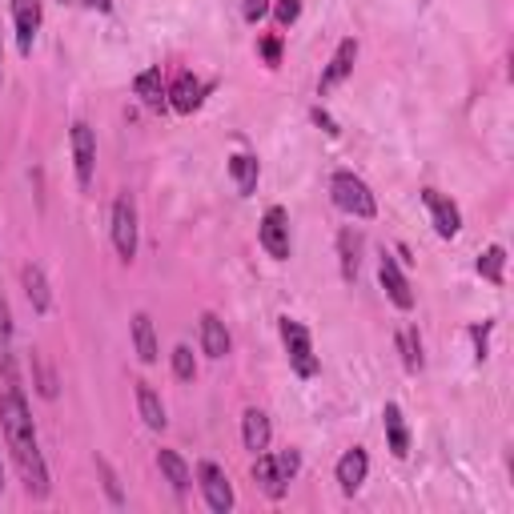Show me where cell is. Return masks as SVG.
<instances>
[{"mask_svg":"<svg viewBox=\"0 0 514 514\" xmlns=\"http://www.w3.org/2000/svg\"><path fill=\"white\" fill-rule=\"evenodd\" d=\"M33 370H37V394L53 402V398H57V374H53V366L45 362L41 350H33Z\"/></svg>","mask_w":514,"mask_h":514,"instance_id":"28","label":"cell"},{"mask_svg":"<svg viewBox=\"0 0 514 514\" xmlns=\"http://www.w3.org/2000/svg\"><path fill=\"white\" fill-rule=\"evenodd\" d=\"M133 93H137L149 109L169 105V101H165V93H169V89H165V81H161V69H145V73H137V77H133Z\"/></svg>","mask_w":514,"mask_h":514,"instance_id":"23","label":"cell"},{"mask_svg":"<svg viewBox=\"0 0 514 514\" xmlns=\"http://www.w3.org/2000/svg\"><path fill=\"white\" fill-rule=\"evenodd\" d=\"M157 466H161L165 482H169L177 494H185V490H189L193 474H189V466H185V458H181L177 450H157Z\"/></svg>","mask_w":514,"mask_h":514,"instance_id":"24","label":"cell"},{"mask_svg":"<svg viewBox=\"0 0 514 514\" xmlns=\"http://www.w3.org/2000/svg\"><path fill=\"white\" fill-rule=\"evenodd\" d=\"M382 422H386V442H390V454H394V458H406V454H410V430H406V418H402L398 402H386Z\"/></svg>","mask_w":514,"mask_h":514,"instance_id":"18","label":"cell"},{"mask_svg":"<svg viewBox=\"0 0 514 514\" xmlns=\"http://www.w3.org/2000/svg\"><path fill=\"white\" fill-rule=\"evenodd\" d=\"M338 486H342V494H358L362 490V482H366V474H370V458H366V450L362 446H354V450H346L342 458H338Z\"/></svg>","mask_w":514,"mask_h":514,"instance_id":"13","label":"cell"},{"mask_svg":"<svg viewBox=\"0 0 514 514\" xmlns=\"http://www.w3.org/2000/svg\"><path fill=\"white\" fill-rule=\"evenodd\" d=\"M137 201H133V193L125 189L117 201H113V245H117V253H121V262H133L137 257Z\"/></svg>","mask_w":514,"mask_h":514,"instance_id":"5","label":"cell"},{"mask_svg":"<svg viewBox=\"0 0 514 514\" xmlns=\"http://www.w3.org/2000/svg\"><path fill=\"white\" fill-rule=\"evenodd\" d=\"M257 241L274 257V262H286L290 257V213L282 205H270L262 217V229H257Z\"/></svg>","mask_w":514,"mask_h":514,"instance_id":"6","label":"cell"},{"mask_svg":"<svg viewBox=\"0 0 514 514\" xmlns=\"http://www.w3.org/2000/svg\"><path fill=\"white\" fill-rule=\"evenodd\" d=\"M270 5H274V0H241V17H245L249 25H257V21L270 13Z\"/></svg>","mask_w":514,"mask_h":514,"instance_id":"32","label":"cell"},{"mask_svg":"<svg viewBox=\"0 0 514 514\" xmlns=\"http://www.w3.org/2000/svg\"><path fill=\"white\" fill-rule=\"evenodd\" d=\"M73 165H77V185L89 189L93 185V169H97V133L85 121L73 125Z\"/></svg>","mask_w":514,"mask_h":514,"instance_id":"9","label":"cell"},{"mask_svg":"<svg viewBox=\"0 0 514 514\" xmlns=\"http://www.w3.org/2000/svg\"><path fill=\"white\" fill-rule=\"evenodd\" d=\"M298 470H302V454L298 450H278V454L262 450V454H257V462H253V478H257V486H262L270 498H282Z\"/></svg>","mask_w":514,"mask_h":514,"instance_id":"2","label":"cell"},{"mask_svg":"<svg viewBox=\"0 0 514 514\" xmlns=\"http://www.w3.org/2000/svg\"><path fill=\"white\" fill-rule=\"evenodd\" d=\"M490 330H494V322L470 326V342H474V358H478V362H486V354H490Z\"/></svg>","mask_w":514,"mask_h":514,"instance_id":"31","label":"cell"},{"mask_svg":"<svg viewBox=\"0 0 514 514\" xmlns=\"http://www.w3.org/2000/svg\"><path fill=\"white\" fill-rule=\"evenodd\" d=\"M422 201L430 209V221H434V233L438 237H454L462 229V213H458V205L450 197H442L438 189H422Z\"/></svg>","mask_w":514,"mask_h":514,"instance_id":"11","label":"cell"},{"mask_svg":"<svg viewBox=\"0 0 514 514\" xmlns=\"http://www.w3.org/2000/svg\"><path fill=\"white\" fill-rule=\"evenodd\" d=\"M85 5L97 9V13H109V9H113V0H85Z\"/></svg>","mask_w":514,"mask_h":514,"instance_id":"36","label":"cell"},{"mask_svg":"<svg viewBox=\"0 0 514 514\" xmlns=\"http://www.w3.org/2000/svg\"><path fill=\"white\" fill-rule=\"evenodd\" d=\"M209 89H213V85H205L201 77L177 73V81H173V89H169L165 97H169V105H173L177 113H193V109H201V101H205Z\"/></svg>","mask_w":514,"mask_h":514,"instance_id":"12","label":"cell"},{"mask_svg":"<svg viewBox=\"0 0 514 514\" xmlns=\"http://www.w3.org/2000/svg\"><path fill=\"white\" fill-rule=\"evenodd\" d=\"M133 346H137V358L145 362V366H153L157 362V330H153V318L149 314H133Z\"/></svg>","mask_w":514,"mask_h":514,"instance_id":"22","label":"cell"},{"mask_svg":"<svg viewBox=\"0 0 514 514\" xmlns=\"http://www.w3.org/2000/svg\"><path fill=\"white\" fill-rule=\"evenodd\" d=\"M270 9H274V17H278V25L290 29V25L302 17V0H274Z\"/></svg>","mask_w":514,"mask_h":514,"instance_id":"30","label":"cell"},{"mask_svg":"<svg viewBox=\"0 0 514 514\" xmlns=\"http://www.w3.org/2000/svg\"><path fill=\"white\" fill-rule=\"evenodd\" d=\"M0 374H5V386H21L17 382V362H13V318H9L5 298H0Z\"/></svg>","mask_w":514,"mask_h":514,"instance_id":"17","label":"cell"},{"mask_svg":"<svg viewBox=\"0 0 514 514\" xmlns=\"http://www.w3.org/2000/svg\"><path fill=\"white\" fill-rule=\"evenodd\" d=\"M229 350H233V338H229L225 322L217 314H201V354L213 358V362H221Z\"/></svg>","mask_w":514,"mask_h":514,"instance_id":"16","label":"cell"},{"mask_svg":"<svg viewBox=\"0 0 514 514\" xmlns=\"http://www.w3.org/2000/svg\"><path fill=\"white\" fill-rule=\"evenodd\" d=\"M229 177L237 181V193H241V197H249V193L257 189V157H249V153H233V157H229Z\"/></svg>","mask_w":514,"mask_h":514,"instance_id":"25","label":"cell"},{"mask_svg":"<svg viewBox=\"0 0 514 514\" xmlns=\"http://www.w3.org/2000/svg\"><path fill=\"white\" fill-rule=\"evenodd\" d=\"M137 414H141V422L149 430H165V422H169L165 418V402L149 382H137Z\"/></svg>","mask_w":514,"mask_h":514,"instance_id":"19","label":"cell"},{"mask_svg":"<svg viewBox=\"0 0 514 514\" xmlns=\"http://www.w3.org/2000/svg\"><path fill=\"white\" fill-rule=\"evenodd\" d=\"M173 374H177L181 382H193V378H197V362H193V350H189V346H177V350H173Z\"/></svg>","mask_w":514,"mask_h":514,"instance_id":"29","label":"cell"},{"mask_svg":"<svg viewBox=\"0 0 514 514\" xmlns=\"http://www.w3.org/2000/svg\"><path fill=\"white\" fill-rule=\"evenodd\" d=\"M338 262H342V278L354 282L358 266H362V233H354V229L338 233Z\"/></svg>","mask_w":514,"mask_h":514,"instance_id":"21","label":"cell"},{"mask_svg":"<svg viewBox=\"0 0 514 514\" xmlns=\"http://www.w3.org/2000/svg\"><path fill=\"white\" fill-rule=\"evenodd\" d=\"M21 286H25V298L33 302V310H37V314H49L53 294H49L45 270H41V266H25V270H21Z\"/></svg>","mask_w":514,"mask_h":514,"instance_id":"20","label":"cell"},{"mask_svg":"<svg viewBox=\"0 0 514 514\" xmlns=\"http://www.w3.org/2000/svg\"><path fill=\"white\" fill-rule=\"evenodd\" d=\"M310 117H314V125H318L322 133H330V137H338V133H342V129H338V121H334L326 109H310Z\"/></svg>","mask_w":514,"mask_h":514,"instance_id":"35","label":"cell"},{"mask_svg":"<svg viewBox=\"0 0 514 514\" xmlns=\"http://www.w3.org/2000/svg\"><path fill=\"white\" fill-rule=\"evenodd\" d=\"M270 438H274L270 414H266V410H257V406H249V410L241 414V442H245V450L262 454V450H270Z\"/></svg>","mask_w":514,"mask_h":514,"instance_id":"14","label":"cell"},{"mask_svg":"<svg viewBox=\"0 0 514 514\" xmlns=\"http://www.w3.org/2000/svg\"><path fill=\"white\" fill-rule=\"evenodd\" d=\"M13 21H17V45L29 57L41 29V0H13Z\"/></svg>","mask_w":514,"mask_h":514,"instance_id":"15","label":"cell"},{"mask_svg":"<svg viewBox=\"0 0 514 514\" xmlns=\"http://www.w3.org/2000/svg\"><path fill=\"white\" fill-rule=\"evenodd\" d=\"M398 350H402V366L410 374L422 370V338H418V326H402L398 330Z\"/></svg>","mask_w":514,"mask_h":514,"instance_id":"26","label":"cell"},{"mask_svg":"<svg viewBox=\"0 0 514 514\" xmlns=\"http://www.w3.org/2000/svg\"><path fill=\"white\" fill-rule=\"evenodd\" d=\"M330 197H334V205H338L342 213H350V217L370 221V217L378 213V201H374L370 185H366L358 173H350V169H338V173L330 177Z\"/></svg>","mask_w":514,"mask_h":514,"instance_id":"3","label":"cell"},{"mask_svg":"<svg viewBox=\"0 0 514 514\" xmlns=\"http://www.w3.org/2000/svg\"><path fill=\"white\" fill-rule=\"evenodd\" d=\"M0 490H5V466H0Z\"/></svg>","mask_w":514,"mask_h":514,"instance_id":"37","label":"cell"},{"mask_svg":"<svg viewBox=\"0 0 514 514\" xmlns=\"http://www.w3.org/2000/svg\"><path fill=\"white\" fill-rule=\"evenodd\" d=\"M97 470H101V478H105V490H109V498H113V502H125V498H121V486H117V474H113V466H109L105 458H97Z\"/></svg>","mask_w":514,"mask_h":514,"instance_id":"33","label":"cell"},{"mask_svg":"<svg viewBox=\"0 0 514 514\" xmlns=\"http://www.w3.org/2000/svg\"><path fill=\"white\" fill-rule=\"evenodd\" d=\"M197 482H201V494H205L209 510H217V514L233 510V486H229V478H225V470L217 462H201L197 466Z\"/></svg>","mask_w":514,"mask_h":514,"instance_id":"7","label":"cell"},{"mask_svg":"<svg viewBox=\"0 0 514 514\" xmlns=\"http://www.w3.org/2000/svg\"><path fill=\"white\" fill-rule=\"evenodd\" d=\"M262 57H266V65H278L282 61V37H262Z\"/></svg>","mask_w":514,"mask_h":514,"instance_id":"34","label":"cell"},{"mask_svg":"<svg viewBox=\"0 0 514 514\" xmlns=\"http://www.w3.org/2000/svg\"><path fill=\"white\" fill-rule=\"evenodd\" d=\"M354 65H358V41L354 37H346L338 49H334V57H330V65L322 69V81H318V93H330V89H338L350 73H354Z\"/></svg>","mask_w":514,"mask_h":514,"instance_id":"10","label":"cell"},{"mask_svg":"<svg viewBox=\"0 0 514 514\" xmlns=\"http://www.w3.org/2000/svg\"><path fill=\"white\" fill-rule=\"evenodd\" d=\"M422 5H426V0H422Z\"/></svg>","mask_w":514,"mask_h":514,"instance_id":"38","label":"cell"},{"mask_svg":"<svg viewBox=\"0 0 514 514\" xmlns=\"http://www.w3.org/2000/svg\"><path fill=\"white\" fill-rule=\"evenodd\" d=\"M378 278H382L386 298H390L398 310H414V290H410V282H406V274H402V266H398V257H390L386 249L378 253Z\"/></svg>","mask_w":514,"mask_h":514,"instance_id":"8","label":"cell"},{"mask_svg":"<svg viewBox=\"0 0 514 514\" xmlns=\"http://www.w3.org/2000/svg\"><path fill=\"white\" fill-rule=\"evenodd\" d=\"M0 426H5V442L13 450V462L21 470L25 490L33 498H49V466H45L37 426H33V414H29L21 386H5V394H0Z\"/></svg>","mask_w":514,"mask_h":514,"instance_id":"1","label":"cell"},{"mask_svg":"<svg viewBox=\"0 0 514 514\" xmlns=\"http://www.w3.org/2000/svg\"><path fill=\"white\" fill-rule=\"evenodd\" d=\"M506 249L502 245H490L482 257H478V278H486L490 286H502L506 282Z\"/></svg>","mask_w":514,"mask_h":514,"instance_id":"27","label":"cell"},{"mask_svg":"<svg viewBox=\"0 0 514 514\" xmlns=\"http://www.w3.org/2000/svg\"><path fill=\"white\" fill-rule=\"evenodd\" d=\"M282 330V342H286V354H290V366L298 378H314L318 374V358H314V342H310V330L294 318H282L278 322Z\"/></svg>","mask_w":514,"mask_h":514,"instance_id":"4","label":"cell"}]
</instances>
